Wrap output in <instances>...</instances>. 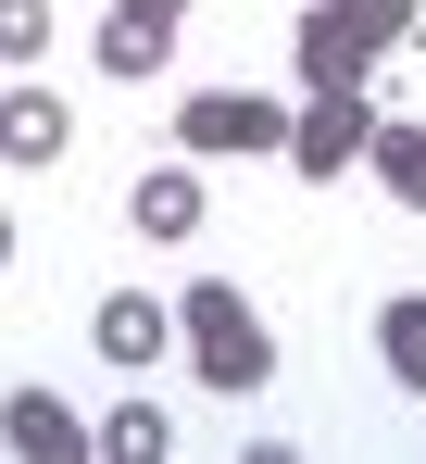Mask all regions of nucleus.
Here are the masks:
<instances>
[{
    "mask_svg": "<svg viewBox=\"0 0 426 464\" xmlns=\"http://www.w3.org/2000/svg\"><path fill=\"white\" fill-rule=\"evenodd\" d=\"M113 13H150V25H176V13H189V0H113Z\"/></svg>",
    "mask_w": 426,
    "mask_h": 464,
    "instance_id": "4468645a",
    "label": "nucleus"
},
{
    "mask_svg": "<svg viewBox=\"0 0 426 464\" xmlns=\"http://www.w3.org/2000/svg\"><path fill=\"white\" fill-rule=\"evenodd\" d=\"M0 264H13V214H0Z\"/></svg>",
    "mask_w": 426,
    "mask_h": 464,
    "instance_id": "2eb2a0df",
    "label": "nucleus"
},
{
    "mask_svg": "<svg viewBox=\"0 0 426 464\" xmlns=\"http://www.w3.org/2000/svg\"><path fill=\"white\" fill-rule=\"evenodd\" d=\"M51 51V0H0V63H38Z\"/></svg>",
    "mask_w": 426,
    "mask_h": 464,
    "instance_id": "ddd939ff",
    "label": "nucleus"
},
{
    "mask_svg": "<svg viewBox=\"0 0 426 464\" xmlns=\"http://www.w3.org/2000/svg\"><path fill=\"white\" fill-rule=\"evenodd\" d=\"M126 214H139V238H189L201 227V176L189 163H150L139 188H126Z\"/></svg>",
    "mask_w": 426,
    "mask_h": 464,
    "instance_id": "6e6552de",
    "label": "nucleus"
},
{
    "mask_svg": "<svg viewBox=\"0 0 426 464\" xmlns=\"http://www.w3.org/2000/svg\"><path fill=\"white\" fill-rule=\"evenodd\" d=\"M414 13L426 0H314V13H301V88H314V101H352V88L376 76V51L414 38Z\"/></svg>",
    "mask_w": 426,
    "mask_h": 464,
    "instance_id": "f03ea898",
    "label": "nucleus"
},
{
    "mask_svg": "<svg viewBox=\"0 0 426 464\" xmlns=\"http://www.w3.org/2000/svg\"><path fill=\"white\" fill-rule=\"evenodd\" d=\"M88 339H101V364H163V352H176V302H139V289H113V302L88 314Z\"/></svg>",
    "mask_w": 426,
    "mask_h": 464,
    "instance_id": "0eeeda50",
    "label": "nucleus"
},
{
    "mask_svg": "<svg viewBox=\"0 0 426 464\" xmlns=\"http://www.w3.org/2000/svg\"><path fill=\"white\" fill-rule=\"evenodd\" d=\"M176 151H288V101H264V88H201V101H176Z\"/></svg>",
    "mask_w": 426,
    "mask_h": 464,
    "instance_id": "7ed1b4c3",
    "label": "nucleus"
},
{
    "mask_svg": "<svg viewBox=\"0 0 426 464\" xmlns=\"http://www.w3.org/2000/svg\"><path fill=\"white\" fill-rule=\"evenodd\" d=\"M376 364L402 389H426V289H389V302H376Z\"/></svg>",
    "mask_w": 426,
    "mask_h": 464,
    "instance_id": "1a4fd4ad",
    "label": "nucleus"
},
{
    "mask_svg": "<svg viewBox=\"0 0 426 464\" xmlns=\"http://www.w3.org/2000/svg\"><path fill=\"white\" fill-rule=\"evenodd\" d=\"M363 139H376V101H301V113H288V163H301V176H314V188H326V176H339V163H363Z\"/></svg>",
    "mask_w": 426,
    "mask_h": 464,
    "instance_id": "20e7f679",
    "label": "nucleus"
},
{
    "mask_svg": "<svg viewBox=\"0 0 426 464\" xmlns=\"http://www.w3.org/2000/svg\"><path fill=\"white\" fill-rule=\"evenodd\" d=\"M63 139H75V113H63L38 76L0 88V163H63Z\"/></svg>",
    "mask_w": 426,
    "mask_h": 464,
    "instance_id": "423d86ee",
    "label": "nucleus"
},
{
    "mask_svg": "<svg viewBox=\"0 0 426 464\" xmlns=\"http://www.w3.org/2000/svg\"><path fill=\"white\" fill-rule=\"evenodd\" d=\"M163 440H176V427H163L150 401H113V427H101V452H113V464H163Z\"/></svg>",
    "mask_w": 426,
    "mask_h": 464,
    "instance_id": "f8f14e48",
    "label": "nucleus"
},
{
    "mask_svg": "<svg viewBox=\"0 0 426 464\" xmlns=\"http://www.w3.org/2000/svg\"><path fill=\"white\" fill-rule=\"evenodd\" d=\"M0 452H25V464H88L101 440L63 414V389H13V401H0Z\"/></svg>",
    "mask_w": 426,
    "mask_h": 464,
    "instance_id": "39448f33",
    "label": "nucleus"
},
{
    "mask_svg": "<svg viewBox=\"0 0 426 464\" xmlns=\"http://www.w3.org/2000/svg\"><path fill=\"white\" fill-rule=\"evenodd\" d=\"M176 352H189V377L226 389V401L276 389V326L251 314V289H226V276H189V289H176Z\"/></svg>",
    "mask_w": 426,
    "mask_h": 464,
    "instance_id": "f257e3e1",
    "label": "nucleus"
},
{
    "mask_svg": "<svg viewBox=\"0 0 426 464\" xmlns=\"http://www.w3.org/2000/svg\"><path fill=\"white\" fill-rule=\"evenodd\" d=\"M163 51H176V25H150V13H101V76H163Z\"/></svg>",
    "mask_w": 426,
    "mask_h": 464,
    "instance_id": "9b49d317",
    "label": "nucleus"
},
{
    "mask_svg": "<svg viewBox=\"0 0 426 464\" xmlns=\"http://www.w3.org/2000/svg\"><path fill=\"white\" fill-rule=\"evenodd\" d=\"M363 163H376V188H389V201H414V214H426V126H389V113H376Z\"/></svg>",
    "mask_w": 426,
    "mask_h": 464,
    "instance_id": "9d476101",
    "label": "nucleus"
}]
</instances>
